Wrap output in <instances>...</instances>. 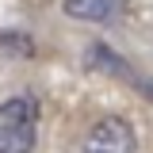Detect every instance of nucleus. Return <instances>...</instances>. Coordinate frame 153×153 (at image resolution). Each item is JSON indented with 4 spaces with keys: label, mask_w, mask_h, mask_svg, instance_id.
<instances>
[{
    "label": "nucleus",
    "mask_w": 153,
    "mask_h": 153,
    "mask_svg": "<svg viewBox=\"0 0 153 153\" xmlns=\"http://www.w3.org/2000/svg\"><path fill=\"white\" fill-rule=\"evenodd\" d=\"M38 103L31 96H12L0 103V153H35Z\"/></svg>",
    "instance_id": "1"
},
{
    "label": "nucleus",
    "mask_w": 153,
    "mask_h": 153,
    "mask_svg": "<svg viewBox=\"0 0 153 153\" xmlns=\"http://www.w3.org/2000/svg\"><path fill=\"white\" fill-rule=\"evenodd\" d=\"M73 153H138V130L123 115H103L76 138Z\"/></svg>",
    "instance_id": "2"
},
{
    "label": "nucleus",
    "mask_w": 153,
    "mask_h": 153,
    "mask_svg": "<svg viewBox=\"0 0 153 153\" xmlns=\"http://www.w3.org/2000/svg\"><path fill=\"white\" fill-rule=\"evenodd\" d=\"M119 0H65V16L80 23H107L115 19Z\"/></svg>",
    "instance_id": "3"
},
{
    "label": "nucleus",
    "mask_w": 153,
    "mask_h": 153,
    "mask_svg": "<svg viewBox=\"0 0 153 153\" xmlns=\"http://www.w3.org/2000/svg\"><path fill=\"white\" fill-rule=\"evenodd\" d=\"M88 65H96V69H111V73L119 76V80H126V84H134V88H142V92H149V88H146V84L138 80V73H134V69L126 65V61H123V57H115L111 50L103 46V42H100V46H96L92 54H88Z\"/></svg>",
    "instance_id": "4"
}]
</instances>
